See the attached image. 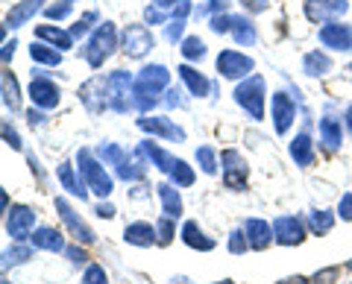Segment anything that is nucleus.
I'll list each match as a JSON object with an SVG mask.
<instances>
[{"mask_svg":"<svg viewBox=\"0 0 352 284\" xmlns=\"http://www.w3.org/2000/svg\"><path fill=\"white\" fill-rule=\"evenodd\" d=\"M168 71L162 68V64H150V68H144L138 73V80H135V88H132V94H135V106L141 108V112H150L153 106L159 103V91L168 85Z\"/></svg>","mask_w":352,"mask_h":284,"instance_id":"nucleus-1","label":"nucleus"},{"mask_svg":"<svg viewBox=\"0 0 352 284\" xmlns=\"http://www.w3.org/2000/svg\"><path fill=\"white\" fill-rule=\"evenodd\" d=\"M76 167H80L82 182H85L97 196H109V193L115 191L112 176H109V173L100 167V161L91 156V150H80V152H76Z\"/></svg>","mask_w":352,"mask_h":284,"instance_id":"nucleus-2","label":"nucleus"},{"mask_svg":"<svg viewBox=\"0 0 352 284\" xmlns=\"http://www.w3.org/2000/svg\"><path fill=\"white\" fill-rule=\"evenodd\" d=\"M118 47V32H115V24H100L94 29V36L88 38V47H85V59L91 68H100V64L106 62V56Z\"/></svg>","mask_w":352,"mask_h":284,"instance_id":"nucleus-3","label":"nucleus"},{"mask_svg":"<svg viewBox=\"0 0 352 284\" xmlns=\"http://www.w3.org/2000/svg\"><path fill=\"white\" fill-rule=\"evenodd\" d=\"M235 103L244 108L252 120L264 117V80L261 76H250L247 82H241L235 88Z\"/></svg>","mask_w":352,"mask_h":284,"instance_id":"nucleus-4","label":"nucleus"},{"mask_svg":"<svg viewBox=\"0 0 352 284\" xmlns=\"http://www.w3.org/2000/svg\"><path fill=\"white\" fill-rule=\"evenodd\" d=\"M270 117H273V126H276V132L285 135L288 129L294 126V117H296V106L294 100L285 91H276L270 100Z\"/></svg>","mask_w":352,"mask_h":284,"instance_id":"nucleus-5","label":"nucleus"},{"mask_svg":"<svg viewBox=\"0 0 352 284\" xmlns=\"http://www.w3.org/2000/svg\"><path fill=\"white\" fill-rule=\"evenodd\" d=\"M223 185L232 188V191L247 188V165H244V158H241L238 150L223 152Z\"/></svg>","mask_w":352,"mask_h":284,"instance_id":"nucleus-6","label":"nucleus"},{"mask_svg":"<svg viewBox=\"0 0 352 284\" xmlns=\"http://www.w3.org/2000/svg\"><path fill=\"white\" fill-rule=\"evenodd\" d=\"M273 237L282 246H300L305 240V226L296 217H276L273 220Z\"/></svg>","mask_w":352,"mask_h":284,"instance_id":"nucleus-7","label":"nucleus"},{"mask_svg":"<svg viewBox=\"0 0 352 284\" xmlns=\"http://www.w3.org/2000/svg\"><path fill=\"white\" fill-rule=\"evenodd\" d=\"M217 71H220V76H226V80H241V76H247L252 71V59L238 50H223L217 56Z\"/></svg>","mask_w":352,"mask_h":284,"instance_id":"nucleus-8","label":"nucleus"},{"mask_svg":"<svg viewBox=\"0 0 352 284\" xmlns=\"http://www.w3.org/2000/svg\"><path fill=\"white\" fill-rule=\"evenodd\" d=\"M32 228H36V211L27 209V205H15V209H9L6 232L12 235V240H24L27 235H32Z\"/></svg>","mask_w":352,"mask_h":284,"instance_id":"nucleus-9","label":"nucleus"},{"mask_svg":"<svg viewBox=\"0 0 352 284\" xmlns=\"http://www.w3.org/2000/svg\"><path fill=\"white\" fill-rule=\"evenodd\" d=\"M150 50H153V36H150V29L141 27V24L126 27V32H124V53H126V56L141 59V56H147Z\"/></svg>","mask_w":352,"mask_h":284,"instance_id":"nucleus-10","label":"nucleus"},{"mask_svg":"<svg viewBox=\"0 0 352 284\" xmlns=\"http://www.w3.org/2000/svg\"><path fill=\"white\" fill-rule=\"evenodd\" d=\"M344 12H346V0H308L305 3V15L314 24H326V21H332Z\"/></svg>","mask_w":352,"mask_h":284,"instance_id":"nucleus-11","label":"nucleus"},{"mask_svg":"<svg viewBox=\"0 0 352 284\" xmlns=\"http://www.w3.org/2000/svg\"><path fill=\"white\" fill-rule=\"evenodd\" d=\"M30 97H32V103H36L38 108H56L62 94H59V88H56V85H53L50 80H44V76H36V73H32Z\"/></svg>","mask_w":352,"mask_h":284,"instance_id":"nucleus-12","label":"nucleus"},{"mask_svg":"<svg viewBox=\"0 0 352 284\" xmlns=\"http://www.w3.org/2000/svg\"><path fill=\"white\" fill-rule=\"evenodd\" d=\"M320 41L326 47L346 53V50H352V27L349 24H326L320 29Z\"/></svg>","mask_w":352,"mask_h":284,"instance_id":"nucleus-13","label":"nucleus"},{"mask_svg":"<svg viewBox=\"0 0 352 284\" xmlns=\"http://www.w3.org/2000/svg\"><path fill=\"white\" fill-rule=\"evenodd\" d=\"M56 211H59V217L65 220V226L71 228V235L80 240V244H94V232L80 220V217L74 214V209H71L68 202H65V200H56Z\"/></svg>","mask_w":352,"mask_h":284,"instance_id":"nucleus-14","label":"nucleus"},{"mask_svg":"<svg viewBox=\"0 0 352 284\" xmlns=\"http://www.w3.org/2000/svg\"><path fill=\"white\" fill-rule=\"evenodd\" d=\"M244 232L250 237V246L258 249V252L270 246V240H276V237H273V226L267 220H258V217H250V220L244 223Z\"/></svg>","mask_w":352,"mask_h":284,"instance_id":"nucleus-15","label":"nucleus"},{"mask_svg":"<svg viewBox=\"0 0 352 284\" xmlns=\"http://www.w3.org/2000/svg\"><path fill=\"white\" fill-rule=\"evenodd\" d=\"M138 129L162 135V138H170V141H185V132L179 126H173L168 117H138Z\"/></svg>","mask_w":352,"mask_h":284,"instance_id":"nucleus-16","label":"nucleus"},{"mask_svg":"<svg viewBox=\"0 0 352 284\" xmlns=\"http://www.w3.org/2000/svg\"><path fill=\"white\" fill-rule=\"evenodd\" d=\"M124 240L132 246H153V244H159V235L150 223H129L124 232Z\"/></svg>","mask_w":352,"mask_h":284,"instance_id":"nucleus-17","label":"nucleus"},{"mask_svg":"<svg viewBox=\"0 0 352 284\" xmlns=\"http://www.w3.org/2000/svg\"><path fill=\"white\" fill-rule=\"evenodd\" d=\"M141 150H144L147 156L153 158V165H156L162 173H168V176H173V170L182 165V158H173V156H168V152H164L162 147L150 144V141H144V144H141Z\"/></svg>","mask_w":352,"mask_h":284,"instance_id":"nucleus-18","label":"nucleus"},{"mask_svg":"<svg viewBox=\"0 0 352 284\" xmlns=\"http://www.w3.org/2000/svg\"><path fill=\"white\" fill-rule=\"evenodd\" d=\"M182 240H185V244H188L191 249H203V252H212V249H214V240L206 237V232H203V228L197 226L194 220H188V223L182 226Z\"/></svg>","mask_w":352,"mask_h":284,"instance_id":"nucleus-19","label":"nucleus"},{"mask_svg":"<svg viewBox=\"0 0 352 284\" xmlns=\"http://www.w3.org/2000/svg\"><path fill=\"white\" fill-rule=\"evenodd\" d=\"M32 237V246L36 249H47V252H62L65 249V237L56 232V228H38Z\"/></svg>","mask_w":352,"mask_h":284,"instance_id":"nucleus-20","label":"nucleus"},{"mask_svg":"<svg viewBox=\"0 0 352 284\" xmlns=\"http://www.w3.org/2000/svg\"><path fill=\"white\" fill-rule=\"evenodd\" d=\"M291 158H294L300 167H308V165H311L314 147H311V138H308V132H300V135L291 141Z\"/></svg>","mask_w":352,"mask_h":284,"instance_id":"nucleus-21","label":"nucleus"},{"mask_svg":"<svg viewBox=\"0 0 352 284\" xmlns=\"http://www.w3.org/2000/svg\"><path fill=\"white\" fill-rule=\"evenodd\" d=\"M179 76L185 80V85L191 88V94H194V97H206L208 91H212V85H208V80H206V76H203L200 71H194L191 64H182V68H179Z\"/></svg>","mask_w":352,"mask_h":284,"instance_id":"nucleus-22","label":"nucleus"},{"mask_svg":"<svg viewBox=\"0 0 352 284\" xmlns=\"http://www.w3.org/2000/svg\"><path fill=\"white\" fill-rule=\"evenodd\" d=\"M159 200H162V211L168 217L182 214V200H179V193H176L173 185H159Z\"/></svg>","mask_w":352,"mask_h":284,"instance_id":"nucleus-23","label":"nucleus"},{"mask_svg":"<svg viewBox=\"0 0 352 284\" xmlns=\"http://www.w3.org/2000/svg\"><path fill=\"white\" fill-rule=\"evenodd\" d=\"M36 36L44 38V41H50V45H53V47H59V50L74 47V36H71V32L56 29V27H38V29H36Z\"/></svg>","mask_w":352,"mask_h":284,"instance_id":"nucleus-24","label":"nucleus"},{"mask_svg":"<svg viewBox=\"0 0 352 284\" xmlns=\"http://www.w3.org/2000/svg\"><path fill=\"white\" fill-rule=\"evenodd\" d=\"M38 9H41V0H24V3H18L12 12L6 15V24H9V27H21L24 21H30L32 15H36Z\"/></svg>","mask_w":352,"mask_h":284,"instance_id":"nucleus-25","label":"nucleus"},{"mask_svg":"<svg viewBox=\"0 0 352 284\" xmlns=\"http://www.w3.org/2000/svg\"><path fill=\"white\" fill-rule=\"evenodd\" d=\"M56 173H59V182L65 185V188H68L74 196H80V200H85V196H88V193H85L88 185H85L82 179H76V176H74V167H71V165H59V170H56Z\"/></svg>","mask_w":352,"mask_h":284,"instance_id":"nucleus-26","label":"nucleus"},{"mask_svg":"<svg viewBox=\"0 0 352 284\" xmlns=\"http://www.w3.org/2000/svg\"><path fill=\"white\" fill-rule=\"evenodd\" d=\"M320 135L329 147H340L344 144V129H340V120L335 117H323L320 120Z\"/></svg>","mask_w":352,"mask_h":284,"instance_id":"nucleus-27","label":"nucleus"},{"mask_svg":"<svg viewBox=\"0 0 352 284\" xmlns=\"http://www.w3.org/2000/svg\"><path fill=\"white\" fill-rule=\"evenodd\" d=\"M308 226H311L314 235H329L332 226H335V214L326 211V209H317V211L308 214Z\"/></svg>","mask_w":352,"mask_h":284,"instance_id":"nucleus-28","label":"nucleus"},{"mask_svg":"<svg viewBox=\"0 0 352 284\" xmlns=\"http://www.w3.org/2000/svg\"><path fill=\"white\" fill-rule=\"evenodd\" d=\"M302 64H305V73L308 76H323V73L332 71V59H329L326 53H308Z\"/></svg>","mask_w":352,"mask_h":284,"instance_id":"nucleus-29","label":"nucleus"},{"mask_svg":"<svg viewBox=\"0 0 352 284\" xmlns=\"http://www.w3.org/2000/svg\"><path fill=\"white\" fill-rule=\"evenodd\" d=\"M3 103H6V108H12V112H18V108H21L18 82H15V76L9 71H3Z\"/></svg>","mask_w":352,"mask_h":284,"instance_id":"nucleus-30","label":"nucleus"},{"mask_svg":"<svg viewBox=\"0 0 352 284\" xmlns=\"http://www.w3.org/2000/svg\"><path fill=\"white\" fill-rule=\"evenodd\" d=\"M30 56H32V62H41V64H59L62 62V50H50L47 45H32Z\"/></svg>","mask_w":352,"mask_h":284,"instance_id":"nucleus-31","label":"nucleus"},{"mask_svg":"<svg viewBox=\"0 0 352 284\" xmlns=\"http://www.w3.org/2000/svg\"><path fill=\"white\" fill-rule=\"evenodd\" d=\"M232 36H235L238 45H252V41H256V29H252V24H250L247 18H235Z\"/></svg>","mask_w":352,"mask_h":284,"instance_id":"nucleus-32","label":"nucleus"},{"mask_svg":"<svg viewBox=\"0 0 352 284\" xmlns=\"http://www.w3.org/2000/svg\"><path fill=\"white\" fill-rule=\"evenodd\" d=\"M97 156H100V158H106L109 161V165H124V161H126V152L124 150H120L118 144H103V147H97Z\"/></svg>","mask_w":352,"mask_h":284,"instance_id":"nucleus-33","label":"nucleus"},{"mask_svg":"<svg viewBox=\"0 0 352 284\" xmlns=\"http://www.w3.org/2000/svg\"><path fill=\"white\" fill-rule=\"evenodd\" d=\"M179 50H182L185 59H203V56H206V45H203V38H197V36L185 38Z\"/></svg>","mask_w":352,"mask_h":284,"instance_id":"nucleus-34","label":"nucleus"},{"mask_svg":"<svg viewBox=\"0 0 352 284\" xmlns=\"http://www.w3.org/2000/svg\"><path fill=\"white\" fill-rule=\"evenodd\" d=\"M197 161H200L203 173H208V176H214L217 173V158H214L212 147H197Z\"/></svg>","mask_w":352,"mask_h":284,"instance_id":"nucleus-35","label":"nucleus"},{"mask_svg":"<svg viewBox=\"0 0 352 284\" xmlns=\"http://www.w3.org/2000/svg\"><path fill=\"white\" fill-rule=\"evenodd\" d=\"M27 258H30V249H27V246H15V249H6V255H3V270H9L12 264H24Z\"/></svg>","mask_w":352,"mask_h":284,"instance_id":"nucleus-36","label":"nucleus"},{"mask_svg":"<svg viewBox=\"0 0 352 284\" xmlns=\"http://www.w3.org/2000/svg\"><path fill=\"white\" fill-rule=\"evenodd\" d=\"M156 235H159V244H162V246L170 244V240H173V217H168V214L162 217L159 226H156Z\"/></svg>","mask_w":352,"mask_h":284,"instance_id":"nucleus-37","label":"nucleus"},{"mask_svg":"<svg viewBox=\"0 0 352 284\" xmlns=\"http://www.w3.org/2000/svg\"><path fill=\"white\" fill-rule=\"evenodd\" d=\"M82 284H109V279H106V270H103V267H97V264H91V267L85 270Z\"/></svg>","mask_w":352,"mask_h":284,"instance_id":"nucleus-38","label":"nucleus"},{"mask_svg":"<svg viewBox=\"0 0 352 284\" xmlns=\"http://www.w3.org/2000/svg\"><path fill=\"white\" fill-rule=\"evenodd\" d=\"M247 246H250L247 232H232V237H229V252L241 255V252H247Z\"/></svg>","mask_w":352,"mask_h":284,"instance_id":"nucleus-39","label":"nucleus"},{"mask_svg":"<svg viewBox=\"0 0 352 284\" xmlns=\"http://www.w3.org/2000/svg\"><path fill=\"white\" fill-rule=\"evenodd\" d=\"M94 21H97V12H85L80 21H76V24H74V29H71V36H85V32L88 29H91V24H94Z\"/></svg>","mask_w":352,"mask_h":284,"instance_id":"nucleus-40","label":"nucleus"},{"mask_svg":"<svg viewBox=\"0 0 352 284\" xmlns=\"http://www.w3.org/2000/svg\"><path fill=\"white\" fill-rule=\"evenodd\" d=\"M232 24H235L232 15H214L212 18V29L214 32H232Z\"/></svg>","mask_w":352,"mask_h":284,"instance_id":"nucleus-41","label":"nucleus"},{"mask_svg":"<svg viewBox=\"0 0 352 284\" xmlns=\"http://www.w3.org/2000/svg\"><path fill=\"white\" fill-rule=\"evenodd\" d=\"M338 217L340 220H352V193H344L340 196V202H338Z\"/></svg>","mask_w":352,"mask_h":284,"instance_id":"nucleus-42","label":"nucleus"},{"mask_svg":"<svg viewBox=\"0 0 352 284\" xmlns=\"http://www.w3.org/2000/svg\"><path fill=\"white\" fill-rule=\"evenodd\" d=\"M68 12H71V0H65V3H56L47 9V18H68Z\"/></svg>","mask_w":352,"mask_h":284,"instance_id":"nucleus-43","label":"nucleus"},{"mask_svg":"<svg viewBox=\"0 0 352 284\" xmlns=\"http://www.w3.org/2000/svg\"><path fill=\"white\" fill-rule=\"evenodd\" d=\"M3 138H6V144L12 150H21V138H18V132L9 123H3Z\"/></svg>","mask_w":352,"mask_h":284,"instance_id":"nucleus-44","label":"nucleus"},{"mask_svg":"<svg viewBox=\"0 0 352 284\" xmlns=\"http://www.w3.org/2000/svg\"><path fill=\"white\" fill-rule=\"evenodd\" d=\"M212 9H226V0H208V6H200V15H208Z\"/></svg>","mask_w":352,"mask_h":284,"instance_id":"nucleus-45","label":"nucleus"},{"mask_svg":"<svg viewBox=\"0 0 352 284\" xmlns=\"http://www.w3.org/2000/svg\"><path fill=\"white\" fill-rule=\"evenodd\" d=\"M97 217H106V220H112V217H115V209H112L109 202H100V205H97Z\"/></svg>","mask_w":352,"mask_h":284,"instance_id":"nucleus-46","label":"nucleus"},{"mask_svg":"<svg viewBox=\"0 0 352 284\" xmlns=\"http://www.w3.org/2000/svg\"><path fill=\"white\" fill-rule=\"evenodd\" d=\"M147 21H153V24H162L164 12H159V9H147Z\"/></svg>","mask_w":352,"mask_h":284,"instance_id":"nucleus-47","label":"nucleus"},{"mask_svg":"<svg viewBox=\"0 0 352 284\" xmlns=\"http://www.w3.org/2000/svg\"><path fill=\"white\" fill-rule=\"evenodd\" d=\"M15 41H6V45H3V62H9V59H12V53H15Z\"/></svg>","mask_w":352,"mask_h":284,"instance_id":"nucleus-48","label":"nucleus"},{"mask_svg":"<svg viewBox=\"0 0 352 284\" xmlns=\"http://www.w3.org/2000/svg\"><path fill=\"white\" fill-rule=\"evenodd\" d=\"M27 117H30V123H32V126H41V123H44V115H41V112H36V108H32V112H30Z\"/></svg>","mask_w":352,"mask_h":284,"instance_id":"nucleus-49","label":"nucleus"},{"mask_svg":"<svg viewBox=\"0 0 352 284\" xmlns=\"http://www.w3.org/2000/svg\"><path fill=\"white\" fill-rule=\"evenodd\" d=\"M68 255H71V261H76V264H80V261H85V252H80L76 246H71V249H68Z\"/></svg>","mask_w":352,"mask_h":284,"instance_id":"nucleus-50","label":"nucleus"},{"mask_svg":"<svg viewBox=\"0 0 352 284\" xmlns=\"http://www.w3.org/2000/svg\"><path fill=\"white\" fill-rule=\"evenodd\" d=\"M244 3H247V0H244ZM264 6H267V0H250V9H256V12H258V9H264Z\"/></svg>","mask_w":352,"mask_h":284,"instance_id":"nucleus-51","label":"nucleus"},{"mask_svg":"<svg viewBox=\"0 0 352 284\" xmlns=\"http://www.w3.org/2000/svg\"><path fill=\"white\" fill-rule=\"evenodd\" d=\"M346 126H349V135H352V106L346 108Z\"/></svg>","mask_w":352,"mask_h":284,"instance_id":"nucleus-52","label":"nucleus"},{"mask_svg":"<svg viewBox=\"0 0 352 284\" xmlns=\"http://www.w3.org/2000/svg\"><path fill=\"white\" fill-rule=\"evenodd\" d=\"M282 284H308V281L305 279H285Z\"/></svg>","mask_w":352,"mask_h":284,"instance_id":"nucleus-53","label":"nucleus"},{"mask_svg":"<svg viewBox=\"0 0 352 284\" xmlns=\"http://www.w3.org/2000/svg\"><path fill=\"white\" fill-rule=\"evenodd\" d=\"M220 284H232V281H220Z\"/></svg>","mask_w":352,"mask_h":284,"instance_id":"nucleus-54","label":"nucleus"},{"mask_svg":"<svg viewBox=\"0 0 352 284\" xmlns=\"http://www.w3.org/2000/svg\"><path fill=\"white\" fill-rule=\"evenodd\" d=\"M156 3H164V0H156Z\"/></svg>","mask_w":352,"mask_h":284,"instance_id":"nucleus-55","label":"nucleus"},{"mask_svg":"<svg viewBox=\"0 0 352 284\" xmlns=\"http://www.w3.org/2000/svg\"><path fill=\"white\" fill-rule=\"evenodd\" d=\"M349 270H352V264H349Z\"/></svg>","mask_w":352,"mask_h":284,"instance_id":"nucleus-56","label":"nucleus"},{"mask_svg":"<svg viewBox=\"0 0 352 284\" xmlns=\"http://www.w3.org/2000/svg\"><path fill=\"white\" fill-rule=\"evenodd\" d=\"M349 71H352V68H349Z\"/></svg>","mask_w":352,"mask_h":284,"instance_id":"nucleus-57","label":"nucleus"}]
</instances>
